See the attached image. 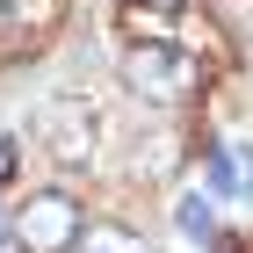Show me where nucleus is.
Returning a JSON list of instances; mask_svg holds the SVG:
<instances>
[{"label":"nucleus","mask_w":253,"mask_h":253,"mask_svg":"<svg viewBox=\"0 0 253 253\" xmlns=\"http://www.w3.org/2000/svg\"><path fill=\"white\" fill-rule=\"evenodd\" d=\"M123 80H130V94L159 101V109H181V101H195L210 87V65L195 51H181V43H130L123 51Z\"/></svg>","instance_id":"1"},{"label":"nucleus","mask_w":253,"mask_h":253,"mask_svg":"<svg viewBox=\"0 0 253 253\" xmlns=\"http://www.w3.org/2000/svg\"><path fill=\"white\" fill-rule=\"evenodd\" d=\"M29 137L43 145V159H51V167L80 174V167H94L101 116H94V101H87V94H43L37 109H29Z\"/></svg>","instance_id":"2"},{"label":"nucleus","mask_w":253,"mask_h":253,"mask_svg":"<svg viewBox=\"0 0 253 253\" xmlns=\"http://www.w3.org/2000/svg\"><path fill=\"white\" fill-rule=\"evenodd\" d=\"M87 239V210L65 188H37L15 203V246L22 253H73Z\"/></svg>","instance_id":"3"},{"label":"nucleus","mask_w":253,"mask_h":253,"mask_svg":"<svg viewBox=\"0 0 253 253\" xmlns=\"http://www.w3.org/2000/svg\"><path fill=\"white\" fill-rule=\"evenodd\" d=\"M65 22V0H0V43H43Z\"/></svg>","instance_id":"4"},{"label":"nucleus","mask_w":253,"mask_h":253,"mask_svg":"<svg viewBox=\"0 0 253 253\" xmlns=\"http://www.w3.org/2000/svg\"><path fill=\"white\" fill-rule=\"evenodd\" d=\"M203 181H210V195H253V152L246 145H210Z\"/></svg>","instance_id":"5"},{"label":"nucleus","mask_w":253,"mask_h":253,"mask_svg":"<svg viewBox=\"0 0 253 253\" xmlns=\"http://www.w3.org/2000/svg\"><path fill=\"white\" fill-rule=\"evenodd\" d=\"M116 22H123L130 43H167V29H174V15H167V7H145V0H123Z\"/></svg>","instance_id":"6"},{"label":"nucleus","mask_w":253,"mask_h":253,"mask_svg":"<svg viewBox=\"0 0 253 253\" xmlns=\"http://www.w3.org/2000/svg\"><path fill=\"white\" fill-rule=\"evenodd\" d=\"M73 253H145V239H137L130 224H87V239H80Z\"/></svg>","instance_id":"7"},{"label":"nucleus","mask_w":253,"mask_h":253,"mask_svg":"<svg viewBox=\"0 0 253 253\" xmlns=\"http://www.w3.org/2000/svg\"><path fill=\"white\" fill-rule=\"evenodd\" d=\"M181 152H188V137H152V152H145V145H137V174H174L181 167Z\"/></svg>","instance_id":"8"},{"label":"nucleus","mask_w":253,"mask_h":253,"mask_svg":"<svg viewBox=\"0 0 253 253\" xmlns=\"http://www.w3.org/2000/svg\"><path fill=\"white\" fill-rule=\"evenodd\" d=\"M174 217H181V232H188V239H210V246H217V210L203 203V195H188Z\"/></svg>","instance_id":"9"},{"label":"nucleus","mask_w":253,"mask_h":253,"mask_svg":"<svg viewBox=\"0 0 253 253\" xmlns=\"http://www.w3.org/2000/svg\"><path fill=\"white\" fill-rule=\"evenodd\" d=\"M15 159H22V145H15V137H0V181L15 174Z\"/></svg>","instance_id":"10"},{"label":"nucleus","mask_w":253,"mask_h":253,"mask_svg":"<svg viewBox=\"0 0 253 253\" xmlns=\"http://www.w3.org/2000/svg\"><path fill=\"white\" fill-rule=\"evenodd\" d=\"M145 7H167V15H174V7H181V0H145Z\"/></svg>","instance_id":"11"},{"label":"nucleus","mask_w":253,"mask_h":253,"mask_svg":"<svg viewBox=\"0 0 253 253\" xmlns=\"http://www.w3.org/2000/svg\"><path fill=\"white\" fill-rule=\"evenodd\" d=\"M145 253H159V246H145Z\"/></svg>","instance_id":"12"}]
</instances>
